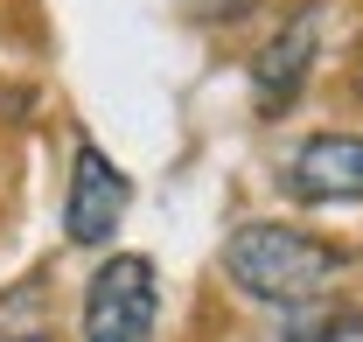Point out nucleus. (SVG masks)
Segmentation results:
<instances>
[{
    "instance_id": "f257e3e1",
    "label": "nucleus",
    "mask_w": 363,
    "mask_h": 342,
    "mask_svg": "<svg viewBox=\"0 0 363 342\" xmlns=\"http://www.w3.org/2000/svg\"><path fill=\"white\" fill-rule=\"evenodd\" d=\"M335 272H342V245L301 224H238L224 245V280L266 307H315Z\"/></svg>"
},
{
    "instance_id": "f03ea898",
    "label": "nucleus",
    "mask_w": 363,
    "mask_h": 342,
    "mask_svg": "<svg viewBox=\"0 0 363 342\" xmlns=\"http://www.w3.org/2000/svg\"><path fill=\"white\" fill-rule=\"evenodd\" d=\"M154 321H161L154 258L140 252L105 258L84 287V342H154Z\"/></svg>"
},
{
    "instance_id": "7ed1b4c3",
    "label": "nucleus",
    "mask_w": 363,
    "mask_h": 342,
    "mask_svg": "<svg viewBox=\"0 0 363 342\" xmlns=\"http://www.w3.org/2000/svg\"><path fill=\"white\" fill-rule=\"evenodd\" d=\"M133 203V182L126 168L105 154V147H91L77 140V154H70V196H63V231H70V245H105L112 231H119V216Z\"/></svg>"
},
{
    "instance_id": "20e7f679",
    "label": "nucleus",
    "mask_w": 363,
    "mask_h": 342,
    "mask_svg": "<svg viewBox=\"0 0 363 342\" xmlns=\"http://www.w3.org/2000/svg\"><path fill=\"white\" fill-rule=\"evenodd\" d=\"M315 56H321V7H294V21L252 56V105H259L266 119L286 112V105L301 98V84H308Z\"/></svg>"
},
{
    "instance_id": "39448f33",
    "label": "nucleus",
    "mask_w": 363,
    "mask_h": 342,
    "mask_svg": "<svg viewBox=\"0 0 363 342\" xmlns=\"http://www.w3.org/2000/svg\"><path fill=\"white\" fill-rule=\"evenodd\" d=\"M294 203H363V133H315L286 161Z\"/></svg>"
},
{
    "instance_id": "423d86ee",
    "label": "nucleus",
    "mask_w": 363,
    "mask_h": 342,
    "mask_svg": "<svg viewBox=\"0 0 363 342\" xmlns=\"http://www.w3.org/2000/svg\"><path fill=\"white\" fill-rule=\"evenodd\" d=\"M350 329H357L350 307H321V300H315V307H294V321H286L272 342H342Z\"/></svg>"
},
{
    "instance_id": "0eeeda50",
    "label": "nucleus",
    "mask_w": 363,
    "mask_h": 342,
    "mask_svg": "<svg viewBox=\"0 0 363 342\" xmlns=\"http://www.w3.org/2000/svg\"><path fill=\"white\" fill-rule=\"evenodd\" d=\"M196 7V21H245L252 7H266V0H189Z\"/></svg>"
},
{
    "instance_id": "6e6552de",
    "label": "nucleus",
    "mask_w": 363,
    "mask_h": 342,
    "mask_svg": "<svg viewBox=\"0 0 363 342\" xmlns=\"http://www.w3.org/2000/svg\"><path fill=\"white\" fill-rule=\"evenodd\" d=\"M7 342H49V336H7Z\"/></svg>"
}]
</instances>
